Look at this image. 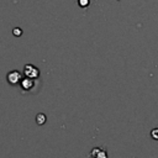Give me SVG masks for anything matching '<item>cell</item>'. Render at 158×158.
Wrapping results in <instances>:
<instances>
[{
    "label": "cell",
    "instance_id": "obj_5",
    "mask_svg": "<svg viewBox=\"0 0 158 158\" xmlns=\"http://www.w3.org/2000/svg\"><path fill=\"white\" fill-rule=\"evenodd\" d=\"M151 136H152V138H154V139H157V141H158V128H154V130H152V132H151Z\"/></svg>",
    "mask_w": 158,
    "mask_h": 158
},
{
    "label": "cell",
    "instance_id": "obj_2",
    "mask_svg": "<svg viewBox=\"0 0 158 158\" xmlns=\"http://www.w3.org/2000/svg\"><path fill=\"white\" fill-rule=\"evenodd\" d=\"M20 79H21V75H20V73L19 72H10L9 74H7V81L10 83V84H16V83H19L20 81Z\"/></svg>",
    "mask_w": 158,
    "mask_h": 158
},
{
    "label": "cell",
    "instance_id": "obj_6",
    "mask_svg": "<svg viewBox=\"0 0 158 158\" xmlns=\"http://www.w3.org/2000/svg\"><path fill=\"white\" fill-rule=\"evenodd\" d=\"M79 4H80V6H88L89 0H79Z\"/></svg>",
    "mask_w": 158,
    "mask_h": 158
},
{
    "label": "cell",
    "instance_id": "obj_1",
    "mask_svg": "<svg viewBox=\"0 0 158 158\" xmlns=\"http://www.w3.org/2000/svg\"><path fill=\"white\" fill-rule=\"evenodd\" d=\"M25 75L27 77V78H37L38 77V69L37 68H35L33 65H31V64H27L26 67H25Z\"/></svg>",
    "mask_w": 158,
    "mask_h": 158
},
{
    "label": "cell",
    "instance_id": "obj_4",
    "mask_svg": "<svg viewBox=\"0 0 158 158\" xmlns=\"http://www.w3.org/2000/svg\"><path fill=\"white\" fill-rule=\"evenodd\" d=\"M36 120H37V123H38V125H42V123H44V121H46V117H44L42 114H40V115L37 116V118H36Z\"/></svg>",
    "mask_w": 158,
    "mask_h": 158
},
{
    "label": "cell",
    "instance_id": "obj_3",
    "mask_svg": "<svg viewBox=\"0 0 158 158\" xmlns=\"http://www.w3.org/2000/svg\"><path fill=\"white\" fill-rule=\"evenodd\" d=\"M32 83H33V81H32V79H31V78L25 79V80L22 81V84H21L22 90H25V91H30V90L33 88V84H32Z\"/></svg>",
    "mask_w": 158,
    "mask_h": 158
},
{
    "label": "cell",
    "instance_id": "obj_7",
    "mask_svg": "<svg viewBox=\"0 0 158 158\" xmlns=\"http://www.w3.org/2000/svg\"><path fill=\"white\" fill-rule=\"evenodd\" d=\"M14 33H17L16 36H20V33H21V31H20L19 28H16V30H14Z\"/></svg>",
    "mask_w": 158,
    "mask_h": 158
}]
</instances>
